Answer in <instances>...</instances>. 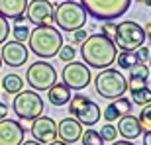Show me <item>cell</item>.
Segmentation results:
<instances>
[{"mask_svg":"<svg viewBox=\"0 0 151 145\" xmlns=\"http://www.w3.org/2000/svg\"><path fill=\"white\" fill-rule=\"evenodd\" d=\"M118 47L114 45V39L104 34H92L86 35L81 43V57L84 65L90 69H106L116 61Z\"/></svg>","mask_w":151,"mask_h":145,"instance_id":"obj_1","label":"cell"},{"mask_svg":"<svg viewBox=\"0 0 151 145\" xmlns=\"http://www.w3.org/2000/svg\"><path fill=\"white\" fill-rule=\"evenodd\" d=\"M29 51L37 55L39 59H53L59 53L63 45V34L59 28H53L51 24L35 26V29L29 32Z\"/></svg>","mask_w":151,"mask_h":145,"instance_id":"obj_2","label":"cell"},{"mask_svg":"<svg viewBox=\"0 0 151 145\" xmlns=\"http://www.w3.org/2000/svg\"><path fill=\"white\" fill-rule=\"evenodd\" d=\"M94 88L98 96L106 100H116L128 92V78L122 75L120 69H100V72L94 77Z\"/></svg>","mask_w":151,"mask_h":145,"instance_id":"obj_3","label":"cell"},{"mask_svg":"<svg viewBox=\"0 0 151 145\" xmlns=\"http://www.w3.org/2000/svg\"><path fill=\"white\" fill-rule=\"evenodd\" d=\"M53 22H55V26L59 29L71 34V32L83 28L84 24H86V10L83 8V4L65 0L63 4H55Z\"/></svg>","mask_w":151,"mask_h":145,"instance_id":"obj_4","label":"cell"},{"mask_svg":"<svg viewBox=\"0 0 151 145\" xmlns=\"http://www.w3.org/2000/svg\"><path fill=\"white\" fill-rule=\"evenodd\" d=\"M83 8L94 20H118L129 10L132 0H81Z\"/></svg>","mask_w":151,"mask_h":145,"instance_id":"obj_5","label":"cell"},{"mask_svg":"<svg viewBox=\"0 0 151 145\" xmlns=\"http://www.w3.org/2000/svg\"><path fill=\"white\" fill-rule=\"evenodd\" d=\"M112 39L118 49L135 51L137 47H141L145 43V29L134 20H124L122 24H116Z\"/></svg>","mask_w":151,"mask_h":145,"instance_id":"obj_6","label":"cell"},{"mask_svg":"<svg viewBox=\"0 0 151 145\" xmlns=\"http://www.w3.org/2000/svg\"><path fill=\"white\" fill-rule=\"evenodd\" d=\"M69 104V114L78 120L83 126H88L92 128L98 120H100V106L96 104L94 100H90L86 94H75L71 96V100L67 102Z\"/></svg>","mask_w":151,"mask_h":145,"instance_id":"obj_7","label":"cell"},{"mask_svg":"<svg viewBox=\"0 0 151 145\" xmlns=\"http://www.w3.org/2000/svg\"><path fill=\"white\" fill-rule=\"evenodd\" d=\"M43 98L35 90H26V92H16V98L12 102V110L20 120H35L43 114Z\"/></svg>","mask_w":151,"mask_h":145,"instance_id":"obj_8","label":"cell"},{"mask_svg":"<svg viewBox=\"0 0 151 145\" xmlns=\"http://www.w3.org/2000/svg\"><path fill=\"white\" fill-rule=\"evenodd\" d=\"M26 80H28L32 90L43 92V90H47L53 83H57V71H55V67L47 61H35L28 67Z\"/></svg>","mask_w":151,"mask_h":145,"instance_id":"obj_9","label":"cell"},{"mask_svg":"<svg viewBox=\"0 0 151 145\" xmlns=\"http://www.w3.org/2000/svg\"><path fill=\"white\" fill-rule=\"evenodd\" d=\"M61 78H63V84H67L71 90H83L86 88L90 84V78H92V75H90V67L88 65H84V63L81 61H69L67 65H65V69L61 71Z\"/></svg>","mask_w":151,"mask_h":145,"instance_id":"obj_10","label":"cell"},{"mask_svg":"<svg viewBox=\"0 0 151 145\" xmlns=\"http://www.w3.org/2000/svg\"><path fill=\"white\" fill-rule=\"evenodd\" d=\"M53 10H55V4L51 0H32L26 6V18L34 26L51 24L53 22Z\"/></svg>","mask_w":151,"mask_h":145,"instance_id":"obj_11","label":"cell"},{"mask_svg":"<svg viewBox=\"0 0 151 145\" xmlns=\"http://www.w3.org/2000/svg\"><path fill=\"white\" fill-rule=\"evenodd\" d=\"M32 135H34V139L39 141L41 145H47L51 143L53 139H57V122L53 118L49 116H37L35 120H32Z\"/></svg>","mask_w":151,"mask_h":145,"instance_id":"obj_12","label":"cell"},{"mask_svg":"<svg viewBox=\"0 0 151 145\" xmlns=\"http://www.w3.org/2000/svg\"><path fill=\"white\" fill-rule=\"evenodd\" d=\"M2 63H6L8 67H22L28 61V47L22 41H4L2 43V51H0Z\"/></svg>","mask_w":151,"mask_h":145,"instance_id":"obj_13","label":"cell"},{"mask_svg":"<svg viewBox=\"0 0 151 145\" xmlns=\"http://www.w3.org/2000/svg\"><path fill=\"white\" fill-rule=\"evenodd\" d=\"M26 135V128L16 120H0V145H20Z\"/></svg>","mask_w":151,"mask_h":145,"instance_id":"obj_14","label":"cell"},{"mask_svg":"<svg viewBox=\"0 0 151 145\" xmlns=\"http://www.w3.org/2000/svg\"><path fill=\"white\" fill-rule=\"evenodd\" d=\"M81 134H83V123L78 122V120H75L73 116L63 118L61 122L57 123V137L69 145L77 143L81 139Z\"/></svg>","mask_w":151,"mask_h":145,"instance_id":"obj_15","label":"cell"},{"mask_svg":"<svg viewBox=\"0 0 151 145\" xmlns=\"http://www.w3.org/2000/svg\"><path fill=\"white\" fill-rule=\"evenodd\" d=\"M118 126H116V131L122 135V139H137L143 129H141V123L137 120V116H132V114H124L116 120Z\"/></svg>","mask_w":151,"mask_h":145,"instance_id":"obj_16","label":"cell"},{"mask_svg":"<svg viewBox=\"0 0 151 145\" xmlns=\"http://www.w3.org/2000/svg\"><path fill=\"white\" fill-rule=\"evenodd\" d=\"M26 6L28 0H0V14L8 20L22 22L26 18Z\"/></svg>","mask_w":151,"mask_h":145,"instance_id":"obj_17","label":"cell"},{"mask_svg":"<svg viewBox=\"0 0 151 145\" xmlns=\"http://www.w3.org/2000/svg\"><path fill=\"white\" fill-rule=\"evenodd\" d=\"M129 110H132V100H128V98L120 96V98L112 100L106 108H104V112H102L100 116H104V120H106V122H116L118 118L124 116V114H128Z\"/></svg>","mask_w":151,"mask_h":145,"instance_id":"obj_18","label":"cell"},{"mask_svg":"<svg viewBox=\"0 0 151 145\" xmlns=\"http://www.w3.org/2000/svg\"><path fill=\"white\" fill-rule=\"evenodd\" d=\"M47 100H49L51 106H55V108L65 106L71 100V88L63 83H53L47 88Z\"/></svg>","mask_w":151,"mask_h":145,"instance_id":"obj_19","label":"cell"},{"mask_svg":"<svg viewBox=\"0 0 151 145\" xmlns=\"http://www.w3.org/2000/svg\"><path fill=\"white\" fill-rule=\"evenodd\" d=\"M2 88H4V92H8L10 96L16 94V92L24 90V78L20 77V75L10 72V75H6V77L2 78Z\"/></svg>","mask_w":151,"mask_h":145,"instance_id":"obj_20","label":"cell"},{"mask_svg":"<svg viewBox=\"0 0 151 145\" xmlns=\"http://www.w3.org/2000/svg\"><path fill=\"white\" fill-rule=\"evenodd\" d=\"M114 63H118L120 71H124V69H132L135 63H139V59L135 55V51H122L120 55H116V61Z\"/></svg>","mask_w":151,"mask_h":145,"instance_id":"obj_21","label":"cell"},{"mask_svg":"<svg viewBox=\"0 0 151 145\" xmlns=\"http://www.w3.org/2000/svg\"><path fill=\"white\" fill-rule=\"evenodd\" d=\"M129 94H132V104H137V106H143L147 102H151V88L149 86H139V88L135 90H129Z\"/></svg>","mask_w":151,"mask_h":145,"instance_id":"obj_22","label":"cell"},{"mask_svg":"<svg viewBox=\"0 0 151 145\" xmlns=\"http://www.w3.org/2000/svg\"><path fill=\"white\" fill-rule=\"evenodd\" d=\"M81 141H83V145H104V139L100 137V134L94 131L92 128L81 134Z\"/></svg>","mask_w":151,"mask_h":145,"instance_id":"obj_23","label":"cell"},{"mask_svg":"<svg viewBox=\"0 0 151 145\" xmlns=\"http://www.w3.org/2000/svg\"><path fill=\"white\" fill-rule=\"evenodd\" d=\"M139 123H141V129L143 131H147V129H151V102H147V104H143V108H141L139 112Z\"/></svg>","mask_w":151,"mask_h":145,"instance_id":"obj_24","label":"cell"},{"mask_svg":"<svg viewBox=\"0 0 151 145\" xmlns=\"http://www.w3.org/2000/svg\"><path fill=\"white\" fill-rule=\"evenodd\" d=\"M129 77L132 78H149V67L145 63H135L134 67L129 69Z\"/></svg>","mask_w":151,"mask_h":145,"instance_id":"obj_25","label":"cell"},{"mask_svg":"<svg viewBox=\"0 0 151 145\" xmlns=\"http://www.w3.org/2000/svg\"><path fill=\"white\" fill-rule=\"evenodd\" d=\"M10 32H12V35H14V39H16V41H22V43H26L28 37H29V29H28V26H24V24L14 26Z\"/></svg>","mask_w":151,"mask_h":145,"instance_id":"obj_26","label":"cell"},{"mask_svg":"<svg viewBox=\"0 0 151 145\" xmlns=\"http://www.w3.org/2000/svg\"><path fill=\"white\" fill-rule=\"evenodd\" d=\"M100 134V137L104 141H114L118 137V131H116V126H112V122H106L104 126H102V129L98 131Z\"/></svg>","mask_w":151,"mask_h":145,"instance_id":"obj_27","label":"cell"},{"mask_svg":"<svg viewBox=\"0 0 151 145\" xmlns=\"http://www.w3.org/2000/svg\"><path fill=\"white\" fill-rule=\"evenodd\" d=\"M57 55H59V59H61V61H73L75 59V55H77V49H75L73 45H61V49H59V53H57Z\"/></svg>","mask_w":151,"mask_h":145,"instance_id":"obj_28","label":"cell"},{"mask_svg":"<svg viewBox=\"0 0 151 145\" xmlns=\"http://www.w3.org/2000/svg\"><path fill=\"white\" fill-rule=\"evenodd\" d=\"M10 35V24H8V18H4L0 14V45L4 43Z\"/></svg>","mask_w":151,"mask_h":145,"instance_id":"obj_29","label":"cell"},{"mask_svg":"<svg viewBox=\"0 0 151 145\" xmlns=\"http://www.w3.org/2000/svg\"><path fill=\"white\" fill-rule=\"evenodd\" d=\"M71 34H73V37H71V43L73 45H81L84 41V39H86V29H83V28H78V29H75V32H71Z\"/></svg>","mask_w":151,"mask_h":145,"instance_id":"obj_30","label":"cell"},{"mask_svg":"<svg viewBox=\"0 0 151 145\" xmlns=\"http://www.w3.org/2000/svg\"><path fill=\"white\" fill-rule=\"evenodd\" d=\"M102 34L108 35V37H112L114 35V29H116V22L114 20H104V24H102Z\"/></svg>","mask_w":151,"mask_h":145,"instance_id":"obj_31","label":"cell"},{"mask_svg":"<svg viewBox=\"0 0 151 145\" xmlns=\"http://www.w3.org/2000/svg\"><path fill=\"white\" fill-rule=\"evenodd\" d=\"M135 55H137L139 63H145L147 59H149V47H145V45H141V47H137V49H135Z\"/></svg>","mask_w":151,"mask_h":145,"instance_id":"obj_32","label":"cell"},{"mask_svg":"<svg viewBox=\"0 0 151 145\" xmlns=\"http://www.w3.org/2000/svg\"><path fill=\"white\" fill-rule=\"evenodd\" d=\"M6 116H8V106H6L4 102H0V120L6 118Z\"/></svg>","mask_w":151,"mask_h":145,"instance_id":"obj_33","label":"cell"},{"mask_svg":"<svg viewBox=\"0 0 151 145\" xmlns=\"http://www.w3.org/2000/svg\"><path fill=\"white\" fill-rule=\"evenodd\" d=\"M143 145H151V129H147L143 134Z\"/></svg>","mask_w":151,"mask_h":145,"instance_id":"obj_34","label":"cell"},{"mask_svg":"<svg viewBox=\"0 0 151 145\" xmlns=\"http://www.w3.org/2000/svg\"><path fill=\"white\" fill-rule=\"evenodd\" d=\"M143 29H145V39H149V41H151V22L147 24V26H145Z\"/></svg>","mask_w":151,"mask_h":145,"instance_id":"obj_35","label":"cell"},{"mask_svg":"<svg viewBox=\"0 0 151 145\" xmlns=\"http://www.w3.org/2000/svg\"><path fill=\"white\" fill-rule=\"evenodd\" d=\"M20 145H41L39 141H35V139H28V141H22Z\"/></svg>","mask_w":151,"mask_h":145,"instance_id":"obj_36","label":"cell"},{"mask_svg":"<svg viewBox=\"0 0 151 145\" xmlns=\"http://www.w3.org/2000/svg\"><path fill=\"white\" fill-rule=\"evenodd\" d=\"M112 145H134V143H132L129 139H124V141H114Z\"/></svg>","mask_w":151,"mask_h":145,"instance_id":"obj_37","label":"cell"},{"mask_svg":"<svg viewBox=\"0 0 151 145\" xmlns=\"http://www.w3.org/2000/svg\"><path fill=\"white\" fill-rule=\"evenodd\" d=\"M47 145H69V143H65V141H61V139H59V141H55V139H53L51 143H47Z\"/></svg>","mask_w":151,"mask_h":145,"instance_id":"obj_38","label":"cell"},{"mask_svg":"<svg viewBox=\"0 0 151 145\" xmlns=\"http://www.w3.org/2000/svg\"><path fill=\"white\" fill-rule=\"evenodd\" d=\"M147 61H149V65H147V67H149V71H151V49H149V59H147Z\"/></svg>","mask_w":151,"mask_h":145,"instance_id":"obj_39","label":"cell"},{"mask_svg":"<svg viewBox=\"0 0 151 145\" xmlns=\"http://www.w3.org/2000/svg\"><path fill=\"white\" fill-rule=\"evenodd\" d=\"M143 4H145V6H149V8H151V0H143Z\"/></svg>","mask_w":151,"mask_h":145,"instance_id":"obj_40","label":"cell"},{"mask_svg":"<svg viewBox=\"0 0 151 145\" xmlns=\"http://www.w3.org/2000/svg\"><path fill=\"white\" fill-rule=\"evenodd\" d=\"M0 69H2V57H0Z\"/></svg>","mask_w":151,"mask_h":145,"instance_id":"obj_41","label":"cell"},{"mask_svg":"<svg viewBox=\"0 0 151 145\" xmlns=\"http://www.w3.org/2000/svg\"><path fill=\"white\" fill-rule=\"evenodd\" d=\"M69 2H77V0H69Z\"/></svg>","mask_w":151,"mask_h":145,"instance_id":"obj_42","label":"cell"},{"mask_svg":"<svg viewBox=\"0 0 151 145\" xmlns=\"http://www.w3.org/2000/svg\"><path fill=\"white\" fill-rule=\"evenodd\" d=\"M137 2H143V0H137Z\"/></svg>","mask_w":151,"mask_h":145,"instance_id":"obj_43","label":"cell"}]
</instances>
